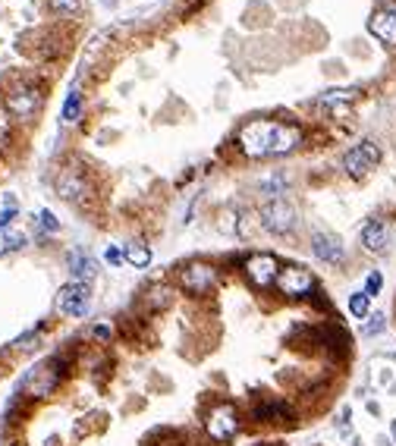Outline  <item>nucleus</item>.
I'll use <instances>...</instances> for the list:
<instances>
[{
    "mask_svg": "<svg viewBox=\"0 0 396 446\" xmlns=\"http://www.w3.org/2000/svg\"><path fill=\"white\" fill-rule=\"evenodd\" d=\"M381 286H384V277L374 270V274H368V280H365V296H377L381 292Z\"/></svg>",
    "mask_w": 396,
    "mask_h": 446,
    "instance_id": "23",
    "label": "nucleus"
},
{
    "mask_svg": "<svg viewBox=\"0 0 396 446\" xmlns=\"http://www.w3.org/2000/svg\"><path fill=\"white\" fill-rule=\"evenodd\" d=\"M57 192H60L63 198H79V195L85 192L79 170H73V167H69V170H63L60 179H57Z\"/></svg>",
    "mask_w": 396,
    "mask_h": 446,
    "instance_id": "15",
    "label": "nucleus"
},
{
    "mask_svg": "<svg viewBox=\"0 0 396 446\" xmlns=\"http://www.w3.org/2000/svg\"><path fill=\"white\" fill-rule=\"evenodd\" d=\"M356 97H359V89H330L321 95L318 104H321L324 110H330V107H336V104H352Z\"/></svg>",
    "mask_w": 396,
    "mask_h": 446,
    "instance_id": "16",
    "label": "nucleus"
},
{
    "mask_svg": "<svg viewBox=\"0 0 396 446\" xmlns=\"http://www.w3.org/2000/svg\"><path fill=\"white\" fill-rule=\"evenodd\" d=\"M205 427H208V434L214 440H230L233 434L240 431V415H236V409H233L230 402H224V406H217L208 415Z\"/></svg>",
    "mask_w": 396,
    "mask_h": 446,
    "instance_id": "6",
    "label": "nucleus"
},
{
    "mask_svg": "<svg viewBox=\"0 0 396 446\" xmlns=\"http://www.w3.org/2000/svg\"><path fill=\"white\" fill-rule=\"evenodd\" d=\"M54 384H57V371H54V364H41V368H35V371H32V377L25 380V390H29L32 396H47L54 390Z\"/></svg>",
    "mask_w": 396,
    "mask_h": 446,
    "instance_id": "12",
    "label": "nucleus"
},
{
    "mask_svg": "<svg viewBox=\"0 0 396 446\" xmlns=\"http://www.w3.org/2000/svg\"><path fill=\"white\" fill-rule=\"evenodd\" d=\"M51 10L54 13H79V0H51Z\"/></svg>",
    "mask_w": 396,
    "mask_h": 446,
    "instance_id": "22",
    "label": "nucleus"
},
{
    "mask_svg": "<svg viewBox=\"0 0 396 446\" xmlns=\"http://www.w3.org/2000/svg\"><path fill=\"white\" fill-rule=\"evenodd\" d=\"M283 186H286V179H283V176H277V179H268V183H264L261 192H264V195H270V192L280 195V192H283Z\"/></svg>",
    "mask_w": 396,
    "mask_h": 446,
    "instance_id": "25",
    "label": "nucleus"
},
{
    "mask_svg": "<svg viewBox=\"0 0 396 446\" xmlns=\"http://www.w3.org/2000/svg\"><path fill=\"white\" fill-rule=\"evenodd\" d=\"M277 274H280V264H277L274 255H252L246 261V277L255 283V286H270L277 283Z\"/></svg>",
    "mask_w": 396,
    "mask_h": 446,
    "instance_id": "7",
    "label": "nucleus"
},
{
    "mask_svg": "<svg viewBox=\"0 0 396 446\" xmlns=\"http://www.w3.org/2000/svg\"><path fill=\"white\" fill-rule=\"evenodd\" d=\"M377 161H381V148H377L371 139H365V141H359L356 148H349V154L343 157V167L349 176H365L368 170H374Z\"/></svg>",
    "mask_w": 396,
    "mask_h": 446,
    "instance_id": "4",
    "label": "nucleus"
},
{
    "mask_svg": "<svg viewBox=\"0 0 396 446\" xmlns=\"http://www.w3.org/2000/svg\"><path fill=\"white\" fill-rule=\"evenodd\" d=\"M302 145V129L280 119H255L240 129V148L246 157H277L290 154Z\"/></svg>",
    "mask_w": 396,
    "mask_h": 446,
    "instance_id": "1",
    "label": "nucleus"
},
{
    "mask_svg": "<svg viewBox=\"0 0 396 446\" xmlns=\"http://www.w3.org/2000/svg\"><path fill=\"white\" fill-rule=\"evenodd\" d=\"M312 252L324 261V264H340L346 258V248L340 242V236L334 233H314L312 236Z\"/></svg>",
    "mask_w": 396,
    "mask_h": 446,
    "instance_id": "9",
    "label": "nucleus"
},
{
    "mask_svg": "<svg viewBox=\"0 0 396 446\" xmlns=\"http://www.w3.org/2000/svg\"><path fill=\"white\" fill-rule=\"evenodd\" d=\"M79 113H82V95H79V91H69L67 104H63V123H75Z\"/></svg>",
    "mask_w": 396,
    "mask_h": 446,
    "instance_id": "20",
    "label": "nucleus"
},
{
    "mask_svg": "<svg viewBox=\"0 0 396 446\" xmlns=\"http://www.w3.org/2000/svg\"><path fill=\"white\" fill-rule=\"evenodd\" d=\"M69 270H73L75 283H89L91 277H95L97 264H95V261H91L85 252H73V255H69Z\"/></svg>",
    "mask_w": 396,
    "mask_h": 446,
    "instance_id": "14",
    "label": "nucleus"
},
{
    "mask_svg": "<svg viewBox=\"0 0 396 446\" xmlns=\"http://www.w3.org/2000/svg\"><path fill=\"white\" fill-rule=\"evenodd\" d=\"M91 305V286L89 283H69L63 286L60 296H57V312L67 314V318H82Z\"/></svg>",
    "mask_w": 396,
    "mask_h": 446,
    "instance_id": "2",
    "label": "nucleus"
},
{
    "mask_svg": "<svg viewBox=\"0 0 396 446\" xmlns=\"http://www.w3.org/2000/svg\"><path fill=\"white\" fill-rule=\"evenodd\" d=\"M277 286H280L283 296L302 298L314 290V277H312V270L302 268V264H290V268H283L280 274H277Z\"/></svg>",
    "mask_w": 396,
    "mask_h": 446,
    "instance_id": "3",
    "label": "nucleus"
},
{
    "mask_svg": "<svg viewBox=\"0 0 396 446\" xmlns=\"http://www.w3.org/2000/svg\"><path fill=\"white\" fill-rule=\"evenodd\" d=\"M384 327H387V318H384V314H374V318H368V324H365V336L384 333Z\"/></svg>",
    "mask_w": 396,
    "mask_h": 446,
    "instance_id": "21",
    "label": "nucleus"
},
{
    "mask_svg": "<svg viewBox=\"0 0 396 446\" xmlns=\"http://www.w3.org/2000/svg\"><path fill=\"white\" fill-rule=\"evenodd\" d=\"M368 32H371L381 45L396 47V10H381L368 19Z\"/></svg>",
    "mask_w": 396,
    "mask_h": 446,
    "instance_id": "10",
    "label": "nucleus"
},
{
    "mask_svg": "<svg viewBox=\"0 0 396 446\" xmlns=\"http://www.w3.org/2000/svg\"><path fill=\"white\" fill-rule=\"evenodd\" d=\"M38 101H41V95H38L35 89H16L13 95L7 97V107H10V113H16V117H29V113L38 107Z\"/></svg>",
    "mask_w": 396,
    "mask_h": 446,
    "instance_id": "13",
    "label": "nucleus"
},
{
    "mask_svg": "<svg viewBox=\"0 0 396 446\" xmlns=\"http://www.w3.org/2000/svg\"><path fill=\"white\" fill-rule=\"evenodd\" d=\"M38 220H41V226H45V230H51V233L60 230V220H57L51 211H41V214H38Z\"/></svg>",
    "mask_w": 396,
    "mask_h": 446,
    "instance_id": "24",
    "label": "nucleus"
},
{
    "mask_svg": "<svg viewBox=\"0 0 396 446\" xmlns=\"http://www.w3.org/2000/svg\"><path fill=\"white\" fill-rule=\"evenodd\" d=\"M180 283L189 292H195V296H205V292L217 283V270L211 268V264H189V268L180 274Z\"/></svg>",
    "mask_w": 396,
    "mask_h": 446,
    "instance_id": "8",
    "label": "nucleus"
},
{
    "mask_svg": "<svg viewBox=\"0 0 396 446\" xmlns=\"http://www.w3.org/2000/svg\"><path fill=\"white\" fill-rule=\"evenodd\" d=\"M123 258H126L129 264H135V268H148L151 264V248L142 246V242H132V246H126Z\"/></svg>",
    "mask_w": 396,
    "mask_h": 446,
    "instance_id": "18",
    "label": "nucleus"
},
{
    "mask_svg": "<svg viewBox=\"0 0 396 446\" xmlns=\"http://www.w3.org/2000/svg\"><path fill=\"white\" fill-rule=\"evenodd\" d=\"M261 223H264V230L277 233V236H280V233H290L292 223H296V208L283 198H274L261 208Z\"/></svg>",
    "mask_w": 396,
    "mask_h": 446,
    "instance_id": "5",
    "label": "nucleus"
},
{
    "mask_svg": "<svg viewBox=\"0 0 396 446\" xmlns=\"http://www.w3.org/2000/svg\"><path fill=\"white\" fill-rule=\"evenodd\" d=\"M107 261H110V264H120L123 252H120V248H107Z\"/></svg>",
    "mask_w": 396,
    "mask_h": 446,
    "instance_id": "26",
    "label": "nucleus"
},
{
    "mask_svg": "<svg viewBox=\"0 0 396 446\" xmlns=\"http://www.w3.org/2000/svg\"><path fill=\"white\" fill-rule=\"evenodd\" d=\"M25 246V233H16L10 226H0V255H10V252H19Z\"/></svg>",
    "mask_w": 396,
    "mask_h": 446,
    "instance_id": "17",
    "label": "nucleus"
},
{
    "mask_svg": "<svg viewBox=\"0 0 396 446\" xmlns=\"http://www.w3.org/2000/svg\"><path fill=\"white\" fill-rule=\"evenodd\" d=\"M362 246L368 248V252H374V255H384L387 252V246H390V230H387V223L384 220H371L362 230Z\"/></svg>",
    "mask_w": 396,
    "mask_h": 446,
    "instance_id": "11",
    "label": "nucleus"
},
{
    "mask_svg": "<svg viewBox=\"0 0 396 446\" xmlns=\"http://www.w3.org/2000/svg\"><path fill=\"white\" fill-rule=\"evenodd\" d=\"M368 308H371V296H365V290L362 292H352L349 296V314L352 318H368Z\"/></svg>",
    "mask_w": 396,
    "mask_h": 446,
    "instance_id": "19",
    "label": "nucleus"
}]
</instances>
